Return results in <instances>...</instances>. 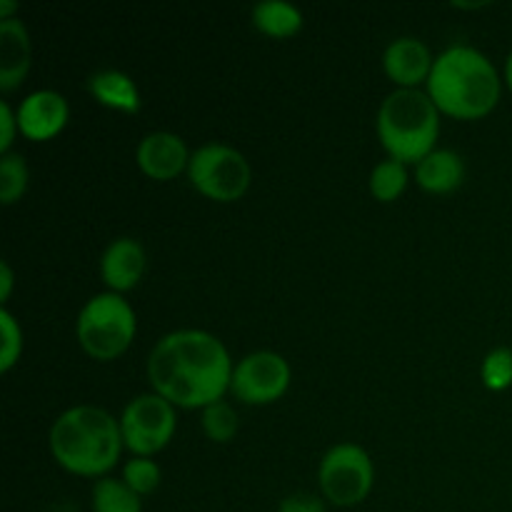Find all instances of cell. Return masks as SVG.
<instances>
[{"mask_svg": "<svg viewBox=\"0 0 512 512\" xmlns=\"http://www.w3.org/2000/svg\"><path fill=\"white\" fill-rule=\"evenodd\" d=\"M233 358L223 340L185 328L163 335L148 355L153 393L183 410H203L230 393Z\"/></svg>", "mask_w": 512, "mask_h": 512, "instance_id": "6da1fadb", "label": "cell"}, {"mask_svg": "<svg viewBox=\"0 0 512 512\" xmlns=\"http://www.w3.org/2000/svg\"><path fill=\"white\" fill-rule=\"evenodd\" d=\"M425 93L443 115L480 120L498 108L503 83L488 55L473 45H450L435 58Z\"/></svg>", "mask_w": 512, "mask_h": 512, "instance_id": "7a4b0ae2", "label": "cell"}, {"mask_svg": "<svg viewBox=\"0 0 512 512\" xmlns=\"http://www.w3.org/2000/svg\"><path fill=\"white\" fill-rule=\"evenodd\" d=\"M50 453L68 473L80 478H108L123 453L120 420L95 405H75L60 413L50 428Z\"/></svg>", "mask_w": 512, "mask_h": 512, "instance_id": "3957f363", "label": "cell"}, {"mask_svg": "<svg viewBox=\"0 0 512 512\" xmlns=\"http://www.w3.org/2000/svg\"><path fill=\"white\" fill-rule=\"evenodd\" d=\"M380 145L388 158L418 165L440 138V110L425 90H393L378 110Z\"/></svg>", "mask_w": 512, "mask_h": 512, "instance_id": "277c9868", "label": "cell"}, {"mask_svg": "<svg viewBox=\"0 0 512 512\" xmlns=\"http://www.w3.org/2000/svg\"><path fill=\"white\" fill-rule=\"evenodd\" d=\"M138 333L135 310L123 295L98 293L80 308L75 320V338L85 355L100 363L120 358L133 345Z\"/></svg>", "mask_w": 512, "mask_h": 512, "instance_id": "5b68a950", "label": "cell"}, {"mask_svg": "<svg viewBox=\"0 0 512 512\" xmlns=\"http://www.w3.org/2000/svg\"><path fill=\"white\" fill-rule=\"evenodd\" d=\"M190 185L215 203H235L248 193L253 170L240 150L223 143H205L193 150L188 165Z\"/></svg>", "mask_w": 512, "mask_h": 512, "instance_id": "8992f818", "label": "cell"}, {"mask_svg": "<svg viewBox=\"0 0 512 512\" xmlns=\"http://www.w3.org/2000/svg\"><path fill=\"white\" fill-rule=\"evenodd\" d=\"M318 483L323 500L335 508L360 505L375 483V468L368 450L355 443L333 445L318 465Z\"/></svg>", "mask_w": 512, "mask_h": 512, "instance_id": "52a82bcc", "label": "cell"}, {"mask_svg": "<svg viewBox=\"0 0 512 512\" xmlns=\"http://www.w3.org/2000/svg\"><path fill=\"white\" fill-rule=\"evenodd\" d=\"M178 428L175 405L163 395L145 393L130 400L120 415V433L133 458H153L165 450Z\"/></svg>", "mask_w": 512, "mask_h": 512, "instance_id": "ba28073f", "label": "cell"}, {"mask_svg": "<svg viewBox=\"0 0 512 512\" xmlns=\"http://www.w3.org/2000/svg\"><path fill=\"white\" fill-rule=\"evenodd\" d=\"M293 370L288 360L273 350H255L233 368L230 395L243 405H273L288 393Z\"/></svg>", "mask_w": 512, "mask_h": 512, "instance_id": "9c48e42d", "label": "cell"}, {"mask_svg": "<svg viewBox=\"0 0 512 512\" xmlns=\"http://www.w3.org/2000/svg\"><path fill=\"white\" fill-rule=\"evenodd\" d=\"M15 115H18L20 135H25L33 143H45V140H53L55 135L65 130L70 120V105L58 90L43 88L25 95Z\"/></svg>", "mask_w": 512, "mask_h": 512, "instance_id": "30bf717a", "label": "cell"}, {"mask_svg": "<svg viewBox=\"0 0 512 512\" xmlns=\"http://www.w3.org/2000/svg\"><path fill=\"white\" fill-rule=\"evenodd\" d=\"M190 155L193 153H188V145L180 135L170 133V130H155L140 140L138 150H135V163L150 180L168 183L180 173H188Z\"/></svg>", "mask_w": 512, "mask_h": 512, "instance_id": "8fae6325", "label": "cell"}, {"mask_svg": "<svg viewBox=\"0 0 512 512\" xmlns=\"http://www.w3.org/2000/svg\"><path fill=\"white\" fill-rule=\"evenodd\" d=\"M435 58L428 45L418 38H398L385 48L383 70L398 90H418L428 83Z\"/></svg>", "mask_w": 512, "mask_h": 512, "instance_id": "7c38bea8", "label": "cell"}, {"mask_svg": "<svg viewBox=\"0 0 512 512\" xmlns=\"http://www.w3.org/2000/svg\"><path fill=\"white\" fill-rule=\"evenodd\" d=\"M145 248L135 238H118L105 248L100 258V278L110 293H130L145 275Z\"/></svg>", "mask_w": 512, "mask_h": 512, "instance_id": "4fadbf2b", "label": "cell"}, {"mask_svg": "<svg viewBox=\"0 0 512 512\" xmlns=\"http://www.w3.org/2000/svg\"><path fill=\"white\" fill-rule=\"evenodd\" d=\"M33 45L30 33L20 18L0 23V90L13 93L30 73Z\"/></svg>", "mask_w": 512, "mask_h": 512, "instance_id": "5bb4252c", "label": "cell"}, {"mask_svg": "<svg viewBox=\"0 0 512 512\" xmlns=\"http://www.w3.org/2000/svg\"><path fill=\"white\" fill-rule=\"evenodd\" d=\"M465 180V163L455 150L435 148L415 165V183L433 195H448Z\"/></svg>", "mask_w": 512, "mask_h": 512, "instance_id": "9a60e30c", "label": "cell"}, {"mask_svg": "<svg viewBox=\"0 0 512 512\" xmlns=\"http://www.w3.org/2000/svg\"><path fill=\"white\" fill-rule=\"evenodd\" d=\"M88 90L100 105L125 115L138 113L140 105H143L138 85L123 70H100V73H93L88 80Z\"/></svg>", "mask_w": 512, "mask_h": 512, "instance_id": "2e32d148", "label": "cell"}, {"mask_svg": "<svg viewBox=\"0 0 512 512\" xmlns=\"http://www.w3.org/2000/svg\"><path fill=\"white\" fill-rule=\"evenodd\" d=\"M253 25L268 38H293L303 28V13L285 0H265L253 8Z\"/></svg>", "mask_w": 512, "mask_h": 512, "instance_id": "e0dca14e", "label": "cell"}, {"mask_svg": "<svg viewBox=\"0 0 512 512\" xmlns=\"http://www.w3.org/2000/svg\"><path fill=\"white\" fill-rule=\"evenodd\" d=\"M90 508L93 512H143V498L120 478H100L90 493Z\"/></svg>", "mask_w": 512, "mask_h": 512, "instance_id": "ac0fdd59", "label": "cell"}, {"mask_svg": "<svg viewBox=\"0 0 512 512\" xmlns=\"http://www.w3.org/2000/svg\"><path fill=\"white\" fill-rule=\"evenodd\" d=\"M408 188V165L385 158L370 173V195L378 203H395Z\"/></svg>", "mask_w": 512, "mask_h": 512, "instance_id": "d6986e66", "label": "cell"}, {"mask_svg": "<svg viewBox=\"0 0 512 512\" xmlns=\"http://www.w3.org/2000/svg\"><path fill=\"white\" fill-rule=\"evenodd\" d=\"M200 425H203V433L208 435V440L225 445L238 435L240 418L228 400H218V403L200 410Z\"/></svg>", "mask_w": 512, "mask_h": 512, "instance_id": "ffe728a7", "label": "cell"}, {"mask_svg": "<svg viewBox=\"0 0 512 512\" xmlns=\"http://www.w3.org/2000/svg\"><path fill=\"white\" fill-rule=\"evenodd\" d=\"M30 183L28 163L20 153L0 155V203L15 205Z\"/></svg>", "mask_w": 512, "mask_h": 512, "instance_id": "44dd1931", "label": "cell"}, {"mask_svg": "<svg viewBox=\"0 0 512 512\" xmlns=\"http://www.w3.org/2000/svg\"><path fill=\"white\" fill-rule=\"evenodd\" d=\"M123 480L133 493H138L140 498L145 495H153L160 488V480H163V470L155 463L153 458H133L123 465Z\"/></svg>", "mask_w": 512, "mask_h": 512, "instance_id": "7402d4cb", "label": "cell"}, {"mask_svg": "<svg viewBox=\"0 0 512 512\" xmlns=\"http://www.w3.org/2000/svg\"><path fill=\"white\" fill-rule=\"evenodd\" d=\"M480 380L493 393H503L512 385V350L510 348H495L485 355L483 365H480Z\"/></svg>", "mask_w": 512, "mask_h": 512, "instance_id": "603a6c76", "label": "cell"}, {"mask_svg": "<svg viewBox=\"0 0 512 512\" xmlns=\"http://www.w3.org/2000/svg\"><path fill=\"white\" fill-rule=\"evenodd\" d=\"M0 335H3V348H0V370L10 373L15 363L23 355V328L15 320V315L8 308L0 310Z\"/></svg>", "mask_w": 512, "mask_h": 512, "instance_id": "cb8c5ba5", "label": "cell"}, {"mask_svg": "<svg viewBox=\"0 0 512 512\" xmlns=\"http://www.w3.org/2000/svg\"><path fill=\"white\" fill-rule=\"evenodd\" d=\"M15 133H20L18 128V115L10 108L8 100L0 103V155H8L10 148L15 143Z\"/></svg>", "mask_w": 512, "mask_h": 512, "instance_id": "d4e9b609", "label": "cell"}, {"mask_svg": "<svg viewBox=\"0 0 512 512\" xmlns=\"http://www.w3.org/2000/svg\"><path fill=\"white\" fill-rule=\"evenodd\" d=\"M278 512H328V508H325V500H320V495L293 493L280 500Z\"/></svg>", "mask_w": 512, "mask_h": 512, "instance_id": "484cf974", "label": "cell"}, {"mask_svg": "<svg viewBox=\"0 0 512 512\" xmlns=\"http://www.w3.org/2000/svg\"><path fill=\"white\" fill-rule=\"evenodd\" d=\"M13 268H10L8 260H3L0 263V300L3 303H8L10 300V293H13Z\"/></svg>", "mask_w": 512, "mask_h": 512, "instance_id": "4316f807", "label": "cell"}, {"mask_svg": "<svg viewBox=\"0 0 512 512\" xmlns=\"http://www.w3.org/2000/svg\"><path fill=\"white\" fill-rule=\"evenodd\" d=\"M15 10H18V3H13V0H0V23L3 20H15Z\"/></svg>", "mask_w": 512, "mask_h": 512, "instance_id": "83f0119b", "label": "cell"}, {"mask_svg": "<svg viewBox=\"0 0 512 512\" xmlns=\"http://www.w3.org/2000/svg\"><path fill=\"white\" fill-rule=\"evenodd\" d=\"M505 83H508V88L512 93V50H510L508 60H505Z\"/></svg>", "mask_w": 512, "mask_h": 512, "instance_id": "f1b7e54d", "label": "cell"}]
</instances>
